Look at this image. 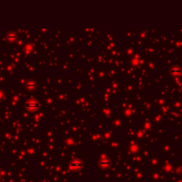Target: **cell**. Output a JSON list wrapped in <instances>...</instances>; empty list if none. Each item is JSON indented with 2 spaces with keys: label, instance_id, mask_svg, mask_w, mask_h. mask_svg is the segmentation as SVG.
Listing matches in <instances>:
<instances>
[{
  "label": "cell",
  "instance_id": "1",
  "mask_svg": "<svg viewBox=\"0 0 182 182\" xmlns=\"http://www.w3.org/2000/svg\"><path fill=\"white\" fill-rule=\"evenodd\" d=\"M27 107H28V109L33 111V110H36L38 107V104L37 103L36 100H30L27 103Z\"/></svg>",
  "mask_w": 182,
  "mask_h": 182
}]
</instances>
